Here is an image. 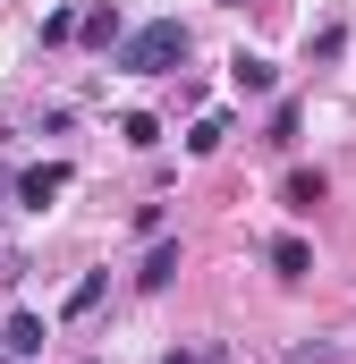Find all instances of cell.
<instances>
[{
	"label": "cell",
	"instance_id": "cell-13",
	"mask_svg": "<svg viewBox=\"0 0 356 364\" xmlns=\"http://www.w3.org/2000/svg\"><path fill=\"white\" fill-rule=\"evenodd\" d=\"M263 144H297V102H271V136Z\"/></svg>",
	"mask_w": 356,
	"mask_h": 364
},
{
	"label": "cell",
	"instance_id": "cell-7",
	"mask_svg": "<svg viewBox=\"0 0 356 364\" xmlns=\"http://www.w3.org/2000/svg\"><path fill=\"white\" fill-rule=\"evenodd\" d=\"M263 263H271V272H280V279H305V272H314V246H305L297 229H280V237H271V246H263Z\"/></svg>",
	"mask_w": 356,
	"mask_h": 364
},
{
	"label": "cell",
	"instance_id": "cell-11",
	"mask_svg": "<svg viewBox=\"0 0 356 364\" xmlns=\"http://www.w3.org/2000/svg\"><path fill=\"white\" fill-rule=\"evenodd\" d=\"M119 136H127L136 153H153V144H162V119H153V110H127V119H119Z\"/></svg>",
	"mask_w": 356,
	"mask_h": 364
},
{
	"label": "cell",
	"instance_id": "cell-10",
	"mask_svg": "<svg viewBox=\"0 0 356 364\" xmlns=\"http://www.w3.org/2000/svg\"><path fill=\"white\" fill-rule=\"evenodd\" d=\"M102 288H110V272H85L77 288H68V305H60V314H68V322H85L93 305H102Z\"/></svg>",
	"mask_w": 356,
	"mask_h": 364
},
{
	"label": "cell",
	"instance_id": "cell-2",
	"mask_svg": "<svg viewBox=\"0 0 356 364\" xmlns=\"http://www.w3.org/2000/svg\"><path fill=\"white\" fill-rule=\"evenodd\" d=\"M68 178H77L68 161H34V170H26V178H17V186H9V195H17L26 212H51V203L68 195Z\"/></svg>",
	"mask_w": 356,
	"mask_h": 364
},
{
	"label": "cell",
	"instance_id": "cell-3",
	"mask_svg": "<svg viewBox=\"0 0 356 364\" xmlns=\"http://www.w3.org/2000/svg\"><path fill=\"white\" fill-rule=\"evenodd\" d=\"M229 85L246 93V102H271V93H280V68H271L263 51H238V60H229Z\"/></svg>",
	"mask_w": 356,
	"mask_h": 364
},
{
	"label": "cell",
	"instance_id": "cell-15",
	"mask_svg": "<svg viewBox=\"0 0 356 364\" xmlns=\"http://www.w3.org/2000/svg\"><path fill=\"white\" fill-rule=\"evenodd\" d=\"M288 364H340V348H288Z\"/></svg>",
	"mask_w": 356,
	"mask_h": 364
},
{
	"label": "cell",
	"instance_id": "cell-12",
	"mask_svg": "<svg viewBox=\"0 0 356 364\" xmlns=\"http://www.w3.org/2000/svg\"><path fill=\"white\" fill-rule=\"evenodd\" d=\"M340 43H348V26L331 17V26H314V43H305V51H314V60H340Z\"/></svg>",
	"mask_w": 356,
	"mask_h": 364
},
{
	"label": "cell",
	"instance_id": "cell-4",
	"mask_svg": "<svg viewBox=\"0 0 356 364\" xmlns=\"http://www.w3.org/2000/svg\"><path fill=\"white\" fill-rule=\"evenodd\" d=\"M170 279H178V237H170V229H162V237L145 246V272H136V288H145V296H162Z\"/></svg>",
	"mask_w": 356,
	"mask_h": 364
},
{
	"label": "cell",
	"instance_id": "cell-17",
	"mask_svg": "<svg viewBox=\"0 0 356 364\" xmlns=\"http://www.w3.org/2000/svg\"><path fill=\"white\" fill-rule=\"evenodd\" d=\"M221 9H238V0H221Z\"/></svg>",
	"mask_w": 356,
	"mask_h": 364
},
{
	"label": "cell",
	"instance_id": "cell-14",
	"mask_svg": "<svg viewBox=\"0 0 356 364\" xmlns=\"http://www.w3.org/2000/svg\"><path fill=\"white\" fill-rule=\"evenodd\" d=\"M43 43H77V9H51L43 17Z\"/></svg>",
	"mask_w": 356,
	"mask_h": 364
},
{
	"label": "cell",
	"instance_id": "cell-18",
	"mask_svg": "<svg viewBox=\"0 0 356 364\" xmlns=\"http://www.w3.org/2000/svg\"><path fill=\"white\" fill-rule=\"evenodd\" d=\"M0 203H9V186H0Z\"/></svg>",
	"mask_w": 356,
	"mask_h": 364
},
{
	"label": "cell",
	"instance_id": "cell-9",
	"mask_svg": "<svg viewBox=\"0 0 356 364\" xmlns=\"http://www.w3.org/2000/svg\"><path fill=\"white\" fill-rule=\"evenodd\" d=\"M221 144H229V110H204V119H195V136H187V153H195V161H212Z\"/></svg>",
	"mask_w": 356,
	"mask_h": 364
},
{
	"label": "cell",
	"instance_id": "cell-5",
	"mask_svg": "<svg viewBox=\"0 0 356 364\" xmlns=\"http://www.w3.org/2000/svg\"><path fill=\"white\" fill-rule=\"evenodd\" d=\"M43 339H51V331H43V314H9V322H0V348H9L17 364L43 356Z\"/></svg>",
	"mask_w": 356,
	"mask_h": 364
},
{
	"label": "cell",
	"instance_id": "cell-6",
	"mask_svg": "<svg viewBox=\"0 0 356 364\" xmlns=\"http://www.w3.org/2000/svg\"><path fill=\"white\" fill-rule=\"evenodd\" d=\"M77 34H85V51H110V43L127 34V17H119L110 0H93V9H77Z\"/></svg>",
	"mask_w": 356,
	"mask_h": 364
},
{
	"label": "cell",
	"instance_id": "cell-1",
	"mask_svg": "<svg viewBox=\"0 0 356 364\" xmlns=\"http://www.w3.org/2000/svg\"><path fill=\"white\" fill-rule=\"evenodd\" d=\"M178 60H187V26L178 17H145V26H127L110 43V68L119 77H170Z\"/></svg>",
	"mask_w": 356,
	"mask_h": 364
},
{
	"label": "cell",
	"instance_id": "cell-8",
	"mask_svg": "<svg viewBox=\"0 0 356 364\" xmlns=\"http://www.w3.org/2000/svg\"><path fill=\"white\" fill-rule=\"evenodd\" d=\"M323 195H331V186H323V170H288V186H280V203H288L297 220H305V212H314Z\"/></svg>",
	"mask_w": 356,
	"mask_h": 364
},
{
	"label": "cell",
	"instance_id": "cell-19",
	"mask_svg": "<svg viewBox=\"0 0 356 364\" xmlns=\"http://www.w3.org/2000/svg\"><path fill=\"white\" fill-rule=\"evenodd\" d=\"M9 364H17V356H9Z\"/></svg>",
	"mask_w": 356,
	"mask_h": 364
},
{
	"label": "cell",
	"instance_id": "cell-16",
	"mask_svg": "<svg viewBox=\"0 0 356 364\" xmlns=\"http://www.w3.org/2000/svg\"><path fill=\"white\" fill-rule=\"evenodd\" d=\"M162 364H221V348H178V356H162Z\"/></svg>",
	"mask_w": 356,
	"mask_h": 364
}]
</instances>
